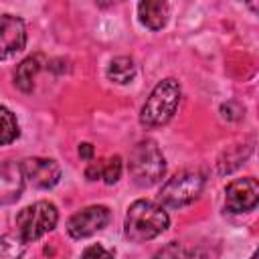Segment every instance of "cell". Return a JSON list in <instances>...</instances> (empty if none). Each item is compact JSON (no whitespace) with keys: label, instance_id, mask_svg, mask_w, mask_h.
Returning a JSON list of instances; mask_svg holds the SVG:
<instances>
[{"label":"cell","instance_id":"obj_19","mask_svg":"<svg viewBox=\"0 0 259 259\" xmlns=\"http://www.w3.org/2000/svg\"><path fill=\"white\" fill-rule=\"evenodd\" d=\"M243 113H245V109L237 101H227V103L221 105V115L229 121H239L243 117Z\"/></svg>","mask_w":259,"mask_h":259},{"label":"cell","instance_id":"obj_9","mask_svg":"<svg viewBox=\"0 0 259 259\" xmlns=\"http://www.w3.org/2000/svg\"><path fill=\"white\" fill-rule=\"evenodd\" d=\"M26 45V26L24 20L14 14L0 16V61L14 57Z\"/></svg>","mask_w":259,"mask_h":259},{"label":"cell","instance_id":"obj_3","mask_svg":"<svg viewBox=\"0 0 259 259\" xmlns=\"http://www.w3.org/2000/svg\"><path fill=\"white\" fill-rule=\"evenodd\" d=\"M178 103H180V83L176 79L168 77L152 89L148 101L142 107L140 121L150 127L164 125L176 113Z\"/></svg>","mask_w":259,"mask_h":259},{"label":"cell","instance_id":"obj_4","mask_svg":"<svg viewBox=\"0 0 259 259\" xmlns=\"http://www.w3.org/2000/svg\"><path fill=\"white\" fill-rule=\"evenodd\" d=\"M59 221V210L49 200H38L30 206H24L16 214V229L18 237L26 243H32L53 231Z\"/></svg>","mask_w":259,"mask_h":259},{"label":"cell","instance_id":"obj_1","mask_svg":"<svg viewBox=\"0 0 259 259\" xmlns=\"http://www.w3.org/2000/svg\"><path fill=\"white\" fill-rule=\"evenodd\" d=\"M168 225H170V217L160 204L152 200H136L130 204L125 212L123 231L130 241L144 243L162 235L168 229Z\"/></svg>","mask_w":259,"mask_h":259},{"label":"cell","instance_id":"obj_10","mask_svg":"<svg viewBox=\"0 0 259 259\" xmlns=\"http://www.w3.org/2000/svg\"><path fill=\"white\" fill-rule=\"evenodd\" d=\"M22 188H24V176L20 164L6 162L0 168V206L16 202L22 194Z\"/></svg>","mask_w":259,"mask_h":259},{"label":"cell","instance_id":"obj_8","mask_svg":"<svg viewBox=\"0 0 259 259\" xmlns=\"http://www.w3.org/2000/svg\"><path fill=\"white\" fill-rule=\"evenodd\" d=\"M259 202V184L255 178H237L225 188V206L231 212H249Z\"/></svg>","mask_w":259,"mask_h":259},{"label":"cell","instance_id":"obj_21","mask_svg":"<svg viewBox=\"0 0 259 259\" xmlns=\"http://www.w3.org/2000/svg\"><path fill=\"white\" fill-rule=\"evenodd\" d=\"M101 162H103V160H97V162H91V164L87 166V170H85L87 180H99V178H101Z\"/></svg>","mask_w":259,"mask_h":259},{"label":"cell","instance_id":"obj_23","mask_svg":"<svg viewBox=\"0 0 259 259\" xmlns=\"http://www.w3.org/2000/svg\"><path fill=\"white\" fill-rule=\"evenodd\" d=\"M251 259H257V255H255V253H253V255H251Z\"/></svg>","mask_w":259,"mask_h":259},{"label":"cell","instance_id":"obj_22","mask_svg":"<svg viewBox=\"0 0 259 259\" xmlns=\"http://www.w3.org/2000/svg\"><path fill=\"white\" fill-rule=\"evenodd\" d=\"M93 154H95V150H93V146L91 144H79V156L83 158V160H87V162H91L93 160Z\"/></svg>","mask_w":259,"mask_h":259},{"label":"cell","instance_id":"obj_14","mask_svg":"<svg viewBox=\"0 0 259 259\" xmlns=\"http://www.w3.org/2000/svg\"><path fill=\"white\" fill-rule=\"evenodd\" d=\"M18 136H20V127H18L16 115L8 107L0 105V146L12 144Z\"/></svg>","mask_w":259,"mask_h":259},{"label":"cell","instance_id":"obj_15","mask_svg":"<svg viewBox=\"0 0 259 259\" xmlns=\"http://www.w3.org/2000/svg\"><path fill=\"white\" fill-rule=\"evenodd\" d=\"M26 251V241L18 235H2L0 237V259H20Z\"/></svg>","mask_w":259,"mask_h":259},{"label":"cell","instance_id":"obj_12","mask_svg":"<svg viewBox=\"0 0 259 259\" xmlns=\"http://www.w3.org/2000/svg\"><path fill=\"white\" fill-rule=\"evenodd\" d=\"M38 71H40V57H28V59H24L16 67V71H14V85L20 91H24V93L32 91L34 79H36Z\"/></svg>","mask_w":259,"mask_h":259},{"label":"cell","instance_id":"obj_18","mask_svg":"<svg viewBox=\"0 0 259 259\" xmlns=\"http://www.w3.org/2000/svg\"><path fill=\"white\" fill-rule=\"evenodd\" d=\"M81 259H113V251L105 249L103 245L95 243V245H89L83 253H81Z\"/></svg>","mask_w":259,"mask_h":259},{"label":"cell","instance_id":"obj_13","mask_svg":"<svg viewBox=\"0 0 259 259\" xmlns=\"http://www.w3.org/2000/svg\"><path fill=\"white\" fill-rule=\"evenodd\" d=\"M107 79L117 83V85H127L132 83V79L136 77V65L132 57H115L109 61L107 71H105Z\"/></svg>","mask_w":259,"mask_h":259},{"label":"cell","instance_id":"obj_5","mask_svg":"<svg viewBox=\"0 0 259 259\" xmlns=\"http://www.w3.org/2000/svg\"><path fill=\"white\" fill-rule=\"evenodd\" d=\"M202 188H204V176L200 172L184 170V172H178L164 182L158 198L166 206L180 208V206L194 202L200 196Z\"/></svg>","mask_w":259,"mask_h":259},{"label":"cell","instance_id":"obj_17","mask_svg":"<svg viewBox=\"0 0 259 259\" xmlns=\"http://www.w3.org/2000/svg\"><path fill=\"white\" fill-rule=\"evenodd\" d=\"M121 176V158L119 156H111L107 160L101 162V178L105 184H115Z\"/></svg>","mask_w":259,"mask_h":259},{"label":"cell","instance_id":"obj_6","mask_svg":"<svg viewBox=\"0 0 259 259\" xmlns=\"http://www.w3.org/2000/svg\"><path fill=\"white\" fill-rule=\"evenodd\" d=\"M109 223V208L103 204H91L75 212L67 223V233L73 239H85L105 229Z\"/></svg>","mask_w":259,"mask_h":259},{"label":"cell","instance_id":"obj_16","mask_svg":"<svg viewBox=\"0 0 259 259\" xmlns=\"http://www.w3.org/2000/svg\"><path fill=\"white\" fill-rule=\"evenodd\" d=\"M251 154V150H245L243 152V146H233L231 150H227L223 154V158L219 160V172L221 174H227V172H233L235 168H239L243 164V160H247V156Z\"/></svg>","mask_w":259,"mask_h":259},{"label":"cell","instance_id":"obj_7","mask_svg":"<svg viewBox=\"0 0 259 259\" xmlns=\"http://www.w3.org/2000/svg\"><path fill=\"white\" fill-rule=\"evenodd\" d=\"M24 180L34 188H53L61 180V166L51 158H26L20 162Z\"/></svg>","mask_w":259,"mask_h":259},{"label":"cell","instance_id":"obj_2","mask_svg":"<svg viewBox=\"0 0 259 259\" xmlns=\"http://www.w3.org/2000/svg\"><path fill=\"white\" fill-rule=\"evenodd\" d=\"M132 182L148 188L158 184L166 174V158L154 140H142L134 146L127 162Z\"/></svg>","mask_w":259,"mask_h":259},{"label":"cell","instance_id":"obj_20","mask_svg":"<svg viewBox=\"0 0 259 259\" xmlns=\"http://www.w3.org/2000/svg\"><path fill=\"white\" fill-rule=\"evenodd\" d=\"M182 253H184L182 245H178L176 241H172V243H168L166 247H162V249L154 255V259H182Z\"/></svg>","mask_w":259,"mask_h":259},{"label":"cell","instance_id":"obj_11","mask_svg":"<svg viewBox=\"0 0 259 259\" xmlns=\"http://www.w3.org/2000/svg\"><path fill=\"white\" fill-rule=\"evenodd\" d=\"M168 14H170V8L162 0H144L138 4L140 22L150 30H160L162 26H166Z\"/></svg>","mask_w":259,"mask_h":259}]
</instances>
